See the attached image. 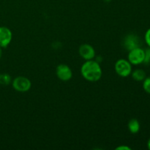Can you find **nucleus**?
I'll use <instances>...</instances> for the list:
<instances>
[{"instance_id": "f257e3e1", "label": "nucleus", "mask_w": 150, "mask_h": 150, "mask_svg": "<svg viewBox=\"0 0 150 150\" xmlns=\"http://www.w3.org/2000/svg\"><path fill=\"white\" fill-rule=\"evenodd\" d=\"M81 73L84 79L90 82H96L102 77V69L97 61L86 60L81 66Z\"/></svg>"}, {"instance_id": "f03ea898", "label": "nucleus", "mask_w": 150, "mask_h": 150, "mask_svg": "<svg viewBox=\"0 0 150 150\" xmlns=\"http://www.w3.org/2000/svg\"><path fill=\"white\" fill-rule=\"evenodd\" d=\"M127 60L132 65H139L144 62L145 51L141 47L130 50L127 56Z\"/></svg>"}, {"instance_id": "7ed1b4c3", "label": "nucleus", "mask_w": 150, "mask_h": 150, "mask_svg": "<svg viewBox=\"0 0 150 150\" xmlns=\"http://www.w3.org/2000/svg\"><path fill=\"white\" fill-rule=\"evenodd\" d=\"M116 73L118 74V76H121L122 78L127 77L130 76L132 73V64L129 62L128 60L121 59L117 60L115 63L114 66Z\"/></svg>"}, {"instance_id": "20e7f679", "label": "nucleus", "mask_w": 150, "mask_h": 150, "mask_svg": "<svg viewBox=\"0 0 150 150\" xmlns=\"http://www.w3.org/2000/svg\"><path fill=\"white\" fill-rule=\"evenodd\" d=\"M13 89L18 92H26L32 87V82L24 76H18L12 82Z\"/></svg>"}, {"instance_id": "39448f33", "label": "nucleus", "mask_w": 150, "mask_h": 150, "mask_svg": "<svg viewBox=\"0 0 150 150\" xmlns=\"http://www.w3.org/2000/svg\"><path fill=\"white\" fill-rule=\"evenodd\" d=\"M56 74L58 79L62 81H68L73 77V72L68 65L61 64L57 66Z\"/></svg>"}, {"instance_id": "423d86ee", "label": "nucleus", "mask_w": 150, "mask_h": 150, "mask_svg": "<svg viewBox=\"0 0 150 150\" xmlns=\"http://www.w3.org/2000/svg\"><path fill=\"white\" fill-rule=\"evenodd\" d=\"M13 38V33L9 28L0 26V48H6L10 45Z\"/></svg>"}, {"instance_id": "0eeeda50", "label": "nucleus", "mask_w": 150, "mask_h": 150, "mask_svg": "<svg viewBox=\"0 0 150 150\" xmlns=\"http://www.w3.org/2000/svg\"><path fill=\"white\" fill-rule=\"evenodd\" d=\"M79 53L81 57L86 61L93 59L95 57V48L89 44H82L79 47Z\"/></svg>"}, {"instance_id": "6e6552de", "label": "nucleus", "mask_w": 150, "mask_h": 150, "mask_svg": "<svg viewBox=\"0 0 150 150\" xmlns=\"http://www.w3.org/2000/svg\"><path fill=\"white\" fill-rule=\"evenodd\" d=\"M125 46L127 49H128L129 51L133 48H137L139 46V40L136 35H127L126 37L125 40Z\"/></svg>"}, {"instance_id": "1a4fd4ad", "label": "nucleus", "mask_w": 150, "mask_h": 150, "mask_svg": "<svg viewBox=\"0 0 150 150\" xmlns=\"http://www.w3.org/2000/svg\"><path fill=\"white\" fill-rule=\"evenodd\" d=\"M127 127L128 130L132 134H136L139 132L141 128L140 123H139V120L137 119H131L130 121L128 122L127 124Z\"/></svg>"}, {"instance_id": "9d476101", "label": "nucleus", "mask_w": 150, "mask_h": 150, "mask_svg": "<svg viewBox=\"0 0 150 150\" xmlns=\"http://www.w3.org/2000/svg\"><path fill=\"white\" fill-rule=\"evenodd\" d=\"M130 75L132 76V78L136 81H143L146 77V72L142 69H136L132 71Z\"/></svg>"}, {"instance_id": "9b49d317", "label": "nucleus", "mask_w": 150, "mask_h": 150, "mask_svg": "<svg viewBox=\"0 0 150 150\" xmlns=\"http://www.w3.org/2000/svg\"><path fill=\"white\" fill-rule=\"evenodd\" d=\"M11 82V77L7 73H1L0 74V85L7 86Z\"/></svg>"}, {"instance_id": "f8f14e48", "label": "nucleus", "mask_w": 150, "mask_h": 150, "mask_svg": "<svg viewBox=\"0 0 150 150\" xmlns=\"http://www.w3.org/2000/svg\"><path fill=\"white\" fill-rule=\"evenodd\" d=\"M143 89L145 92L150 95V77H146L143 81Z\"/></svg>"}, {"instance_id": "ddd939ff", "label": "nucleus", "mask_w": 150, "mask_h": 150, "mask_svg": "<svg viewBox=\"0 0 150 150\" xmlns=\"http://www.w3.org/2000/svg\"><path fill=\"white\" fill-rule=\"evenodd\" d=\"M144 63L146 65L150 66V48L145 51V60Z\"/></svg>"}, {"instance_id": "4468645a", "label": "nucleus", "mask_w": 150, "mask_h": 150, "mask_svg": "<svg viewBox=\"0 0 150 150\" xmlns=\"http://www.w3.org/2000/svg\"><path fill=\"white\" fill-rule=\"evenodd\" d=\"M144 40H145V42H146V45L149 46V48H150V28L146 30V33H145Z\"/></svg>"}, {"instance_id": "2eb2a0df", "label": "nucleus", "mask_w": 150, "mask_h": 150, "mask_svg": "<svg viewBox=\"0 0 150 150\" xmlns=\"http://www.w3.org/2000/svg\"><path fill=\"white\" fill-rule=\"evenodd\" d=\"M116 149L117 150H131V148L126 146V145H122V146H118V147L116 148Z\"/></svg>"}, {"instance_id": "dca6fc26", "label": "nucleus", "mask_w": 150, "mask_h": 150, "mask_svg": "<svg viewBox=\"0 0 150 150\" xmlns=\"http://www.w3.org/2000/svg\"><path fill=\"white\" fill-rule=\"evenodd\" d=\"M147 147L148 149H149L150 150V137L149 139H148V142H147Z\"/></svg>"}, {"instance_id": "f3484780", "label": "nucleus", "mask_w": 150, "mask_h": 150, "mask_svg": "<svg viewBox=\"0 0 150 150\" xmlns=\"http://www.w3.org/2000/svg\"><path fill=\"white\" fill-rule=\"evenodd\" d=\"M1 56H2V51H1V48H0V59L1 58Z\"/></svg>"}]
</instances>
